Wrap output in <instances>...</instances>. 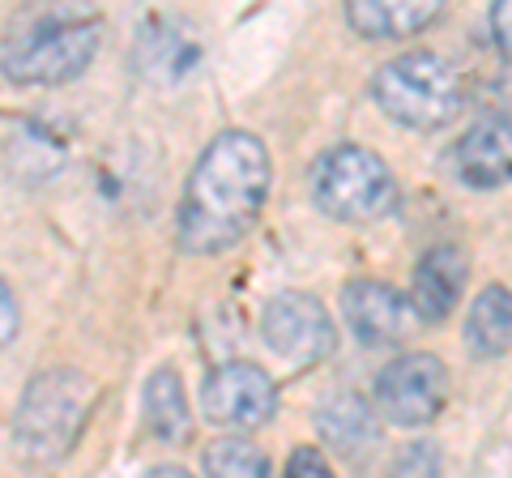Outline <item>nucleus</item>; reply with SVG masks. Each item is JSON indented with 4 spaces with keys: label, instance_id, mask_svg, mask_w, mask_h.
<instances>
[{
    "label": "nucleus",
    "instance_id": "obj_1",
    "mask_svg": "<svg viewBox=\"0 0 512 478\" xmlns=\"http://www.w3.org/2000/svg\"><path fill=\"white\" fill-rule=\"evenodd\" d=\"M274 163L256 133L227 129L201 150L188 171L180 201V244L197 257H214L244 239L265 210Z\"/></svg>",
    "mask_w": 512,
    "mask_h": 478
},
{
    "label": "nucleus",
    "instance_id": "obj_2",
    "mask_svg": "<svg viewBox=\"0 0 512 478\" xmlns=\"http://www.w3.org/2000/svg\"><path fill=\"white\" fill-rule=\"evenodd\" d=\"M90 419V385L82 372H39L13 410V444L26 461L52 466L77 444Z\"/></svg>",
    "mask_w": 512,
    "mask_h": 478
},
{
    "label": "nucleus",
    "instance_id": "obj_3",
    "mask_svg": "<svg viewBox=\"0 0 512 478\" xmlns=\"http://www.w3.org/2000/svg\"><path fill=\"white\" fill-rule=\"evenodd\" d=\"M372 94L380 111L406 129H444L461 111V77L440 52H406L393 56L376 73Z\"/></svg>",
    "mask_w": 512,
    "mask_h": 478
},
{
    "label": "nucleus",
    "instance_id": "obj_4",
    "mask_svg": "<svg viewBox=\"0 0 512 478\" xmlns=\"http://www.w3.org/2000/svg\"><path fill=\"white\" fill-rule=\"evenodd\" d=\"M312 201L338 222H376L397 205V175L376 150L333 146L312 163Z\"/></svg>",
    "mask_w": 512,
    "mask_h": 478
},
{
    "label": "nucleus",
    "instance_id": "obj_5",
    "mask_svg": "<svg viewBox=\"0 0 512 478\" xmlns=\"http://www.w3.org/2000/svg\"><path fill=\"white\" fill-rule=\"evenodd\" d=\"M103 26L99 18H56L39 22L26 35L5 43V77L13 86H60L99 56Z\"/></svg>",
    "mask_w": 512,
    "mask_h": 478
},
{
    "label": "nucleus",
    "instance_id": "obj_6",
    "mask_svg": "<svg viewBox=\"0 0 512 478\" xmlns=\"http://www.w3.org/2000/svg\"><path fill=\"white\" fill-rule=\"evenodd\" d=\"M448 402V368L431 350H406L376 376V406L397 427H423Z\"/></svg>",
    "mask_w": 512,
    "mask_h": 478
},
{
    "label": "nucleus",
    "instance_id": "obj_7",
    "mask_svg": "<svg viewBox=\"0 0 512 478\" xmlns=\"http://www.w3.org/2000/svg\"><path fill=\"white\" fill-rule=\"evenodd\" d=\"M201 410L205 419L218 427H235V432H252L265 427L278 410V385L269 380L265 368H256L248 359L222 363L205 376L201 385Z\"/></svg>",
    "mask_w": 512,
    "mask_h": 478
},
{
    "label": "nucleus",
    "instance_id": "obj_8",
    "mask_svg": "<svg viewBox=\"0 0 512 478\" xmlns=\"http://www.w3.org/2000/svg\"><path fill=\"white\" fill-rule=\"evenodd\" d=\"M261 338L286 363H316V359L333 355L338 329H333L320 299L303 295V291H282L269 299L261 312Z\"/></svg>",
    "mask_w": 512,
    "mask_h": 478
},
{
    "label": "nucleus",
    "instance_id": "obj_9",
    "mask_svg": "<svg viewBox=\"0 0 512 478\" xmlns=\"http://www.w3.org/2000/svg\"><path fill=\"white\" fill-rule=\"evenodd\" d=\"M342 316L363 346H393L419 321L410 299L380 278H355L342 286Z\"/></svg>",
    "mask_w": 512,
    "mask_h": 478
},
{
    "label": "nucleus",
    "instance_id": "obj_10",
    "mask_svg": "<svg viewBox=\"0 0 512 478\" xmlns=\"http://www.w3.org/2000/svg\"><path fill=\"white\" fill-rule=\"evenodd\" d=\"M453 171L466 188L512 184V124L500 116L474 120L453 146Z\"/></svg>",
    "mask_w": 512,
    "mask_h": 478
},
{
    "label": "nucleus",
    "instance_id": "obj_11",
    "mask_svg": "<svg viewBox=\"0 0 512 478\" xmlns=\"http://www.w3.org/2000/svg\"><path fill=\"white\" fill-rule=\"evenodd\" d=\"M466 274L470 265L457 244H436L431 252H423L419 265H414V286H410V304L419 312V321L440 325L457 308L461 291H466Z\"/></svg>",
    "mask_w": 512,
    "mask_h": 478
},
{
    "label": "nucleus",
    "instance_id": "obj_12",
    "mask_svg": "<svg viewBox=\"0 0 512 478\" xmlns=\"http://www.w3.org/2000/svg\"><path fill=\"white\" fill-rule=\"evenodd\" d=\"M440 18V5L431 0H350L346 22L350 30H359L363 39H410L427 30Z\"/></svg>",
    "mask_w": 512,
    "mask_h": 478
},
{
    "label": "nucleus",
    "instance_id": "obj_13",
    "mask_svg": "<svg viewBox=\"0 0 512 478\" xmlns=\"http://www.w3.org/2000/svg\"><path fill=\"white\" fill-rule=\"evenodd\" d=\"M466 346L474 359H500L512 350V291L500 282L483 286L466 312Z\"/></svg>",
    "mask_w": 512,
    "mask_h": 478
},
{
    "label": "nucleus",
    "instance_id": "obj_14",
    "mask_svg": "<svg viewBox=\"0 0 512 478\" xmlns=\"http://www.w3.org/2000/svg\"><path fill=\"white\" fill-rule=\"evenodd\" d=\"M316 427H320V436H325V444H333L338 453H359L380 436L376 414L359 393L329 397V402L320 406V414H316Z\"/></svg>",
    "mask_w": 512,
    "mask_h": 478
},
{
    "label": "nucleus",
    "instance_id": "obj_15",
    "mask_svg": "<svg viewBox=\"0 0 512 478\" xmlns=\"http://www.w3.org/2000/svg\"><path fill=\"white\" fill-rule=\"evenodd\" d=\"M146 419H150V432L167 444H184L192 436L188 397H184L180 376L171 368H158L146 380Z\"/></svg>",
    "mask_w": 512,
    "mask_h": 478
},
{
    "label": "nucleus",
    "instance_id": "obj_16",
    "mask_svg": "<svg viewBox=\"0 0 512 478\" xmlns=\"http://www.w3.org/2000/svg\"><path fill=\"white\" fill-rule=\"evenodd\" d=\"M205 478H269V457L239 436H222L201 453Z\"/></svg>",
    "mask_w": 512,
    "mask_h": 478
},
{
    "label": "nucleus",
    "instance_id": "obj_17",
    "mask_svg": "<svg viewBox=\"0 0 512 478\" xmlns=\"http://www.w3.org/2000/svg\"><path fill=\"white\" fill-rule=\"evenodd\" d=\"M286 478H333V466L325 461V453L312 449V444H299V449L286 457Z\"/></svg>",
    "mask_w": 512,
    "mask_h": 478
},
{
    "label": "nucleus",
    "instance_id": "obj_18",
    "mask_svg": "<svg viewBox=\"0 0 512 478\" xmlns=\"http://www.w3.org/2000/svg\"><path fill=\"white\" fill-rule=\"evenodd\" d=\"M491 39L512 60V0H500V5L491 9Z\"/></svg>",
    "mask_w": 512,
    "mask_h": 478
},
{
    "label": "nucleus",
    "instance_id": "obj_19",
    "mask_svg": "<svg viewBox=\"0 0 512 478\" xmlns=\"http://www.w3.org/2000/svg\"><path fill=\"white\" fill-rule=\"evenodd\" d=\"M0 299H5V333H0V338H5V346L18 338V299H13V286L5 282L0 286Z\"/></svg>",
    "mask_w": 512,
    "mask_h": 478
},
{
    "label": "nucleus",
    "instance_id": "obj_20",
    "mask_svg": "<svg viewBox=\"0 0 512 478\" xmlns=\"http://www.w3.org/2000/svg\"><path fill=\"white\" fill-rule=\"evenodd\" d=\"M146 478H192L188 470H180V466H154Z\"/></svg>",
    "mask_w": 512,
    "mask_h": 478
}]
</instances>
